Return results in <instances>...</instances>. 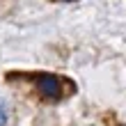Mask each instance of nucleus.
Returning a JSON list of instances; mask_svg holds the SVG:
<instances>
[{"label":"nucleus","mask_w":126,"mask_h":126,"mask_svg":"<svg viewBox=\"0 0 126 126\" xmlns=\"http://www.w3.org/2000/svg\"><path fill=\"white\" fill-rule=\"evenodd\" d=\"M37 90H39V96L46 101H60L64 96V80L60 76H53V73H37L34 76Z\"/></svg>","instance_id":"obj_1"},{"label":"nucleus","mask_w":126,"mask_h":126,"mask_svg":"<svg viewBox=\"0 0 126 126\" xmlns=\"http://www.w3.org/2000/svg\"><path fill=\"white\" fill-rule=\"evenodd\" d=\"M7 124V110L2 106V101H0V126H5Z\"/></svg>","instance_id":"obj_2"}]
</instances>
